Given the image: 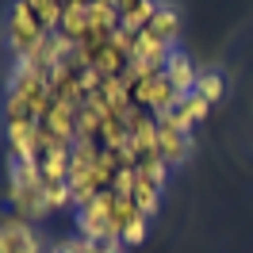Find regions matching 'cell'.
<instances>
[{
	"instance_id": "obj_1",
	"label": "cell",
	"mask_w": 253,
	"mask_h": 253,
	"mask_svg": "<svg viewBox=\"0 0 253 253\" xmlns=\"http://www.w3.org/2000/svg\"><path fill=\"white\" fill-rule=\"evenodd\" d=\"M100 192H111V173L100 158V146L73 142V158H69V196H73V204L84 207Z\"/></svg>"
},
{
	"instance_id": "obj_2",
	"label": "cell",
	"mask_w": 253,
	"mask_h": 253,
	"mask_svg": "<svg viewBox=\"0 0 253 253\" xmlns=\"http://www.w3.org/2000/svg\"><path fill=\"white\" fill-rule=\"evenodd\" d=\"M8 196L16 204V219H42L46 211H54L46 200V188H42V176H39V165H23V161H12V176H8Z\"/></svg>"
},
{
	"instance_id": "obj_3",
	"label": "cell",
	"mask_w": 253,
	"mask_h": 253,
	"mask_svg": "<svg viewBox=\"0 0 253 253\" xmlns=\"http://www.w3.org/2000/svg\"><path fill=\"white\" fill-rule=\"evenodd\" d=\"M77 226L88 242H119L115 238V192H100L96 200L77 207Z\"/></svg>"
},
{
	"instance_id": "obj_4",
	"label": "cell",
	"mask_w": 253,
	"mask_h": 253,
	"mask_svg": "<svg viewBox=\"0 0 253 253\" xmlns=\"http://www.w3.org/2000/svg\"><path fill=\"white\" fill-rule=\"evenodd\" d=\"M46 35L50 31L42 27V19L35 16L31 4H27V0H16V4H12V12H8V42H12V50H16V58L31 54Z\"/></svg>"
},
{
	"instance_id": "obj_5",
	"label": "cell",
	"mask_w": 253,
	"mask_h": 253,
	"mask_svg": "<svg viewBox=\"0 0 253 253\" xmlns=\"http://www.w3.org/2000/svg\"><path fill=\"white\" fill-rule=\"evenodd\" d=\"M146 226H150V215H146L130 196H119V192H115V238L126 242V246H138L146 238Z\"/></svg>"
},
{
	"instance_id": "obj_6",
	"label": "cell",
	"mask_w": 253,
	"mask_h": 253,
	"mask_svg": "<svg viewBox=\"0 0 253 253\" xmlns=\"http://www.w3.org/2000/svg\"><path fill=\"white\" fill-rule=\"evenodd\" d=\"M154 123H158V150H161V161L173 169V165H180V161L188 158V150H192L188 134H192V130L176 126L165 111H158V115H154Z\"/></svg>"
},
{
	"instance_id": "obj_7",
	"label": "cell",
	"mask_w": 253,
	"mask_h": 253,
	"mask_svg": "<svg viewBox=\"0 0 253 253\" xmlns=\"http://www.w3.org/2000/svg\"><path fill=\"white\" fill-rule=\"evenodd\" d=\"M0 253H42V246L23 219H8L0 222Z\"/></svg>"
},
{
	"instance_id": "obj_8",
	"label": "cell",
	"mask_w": 253,
	"mask_h": 253,
	"mask_svg": "<svg viewBox=\"0 0 253 253\" xmlns=\"http://www.w3.org/2000/svg\"><path fill=\"white\" fill-rule=\"evenodd\" d=\"M207 111H211V108H207V104H204V100H200L196 92H184V96H176V104L165 111V115H169L176 126L192 130V126H196V123H200V119L207 115Z\"/></svg>"
},
{
	"instance_id": "obj_9",
	"label": "cell",
	"mask_w": 253,
	"mask_h": 253,
	"mask_svg": "<svg viewBox=\"0 0 253 253\" xmlns=\"http://www.w3.org/2000/svg\"><path fill=\"white\" fill-rule=\"evenodd\" d=\"M165 77H169V84H173L176 92L184 96V92H192V88H196L200 73H196V65H192L180 50H173V54H169V62H165Z\"/></svg>"
},
{
	"instance_id": "obj_10",
	"label": "cell",
	"mask_w": 253,
	"mask_h": 253,
	"mask_svg": "<svg viewBox=\"0 0 253 253\" xmlns=\"http://www.w3.org/2000/svg\"><path fill=\"white\" fill-rule=\"evenodd\" d=\"M146 31L154 35L158 42H165V46L173 50V42H176V12L161 4L158 12H154V19H150V27H146Z\"/></svg>"
},
{
	"instance_id": "obj_11",
	"label": "cell",
	"mask_w": 253,
	"mask_h": 253,
	"mask_svg": "<svg viewBox=\"0 0 253 253\" xmlns=\"http://www.w3.org/2000/svg\"><path fill=\"white\" fill-rule=\"evenodd\" d=\"M158 196H161V188L154 184V180H146V176L138 173V180H134V192H130V200L142 207L146 215H154V211H158Z\"/></svg>"
},
{
	"instance_id": "obj_12",
	"label": "cell",
	"mask_w": 253,
	"mask_h": 253,
	"mask_svg": "<svg viewBox=\"0 0 253 253\" xmlns=\"http://www.w3.org/2000/svg\"><path fill=\"white\" fill-rule=\"evenodd\" d=\"M192 92L211 108V104H219V100H222V77H219V73H200V81H196Z\"/></svg>"
}]
</instances>
